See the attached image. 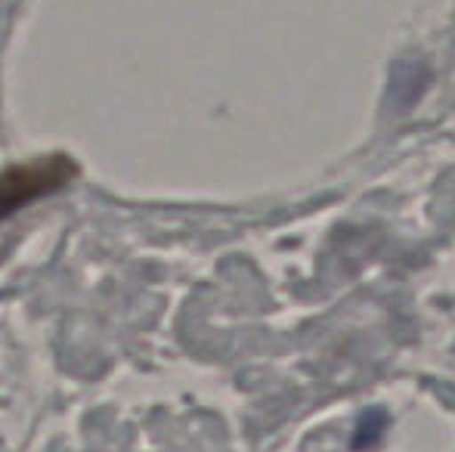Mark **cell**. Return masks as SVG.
Instances as JSON below:
<instances>
[{"label":"cell","mask_w":455,"mask_h":452,"mask_svg":"<svg viewBox=\"0 0 455 452\" xmlns=\"http://www.w3.org/2000/svg\"><path fill=\"white\" fill-rule=\"evenodd\" d=\"M78 170L81 164L66 152H50V155L4 168L0 170V220L66 189L78 177Z\"/></svg>","instance_id":"obj_1"}]
</instances>
